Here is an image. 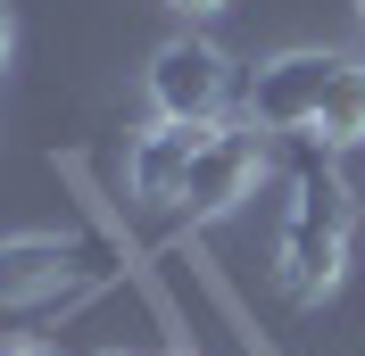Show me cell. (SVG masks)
Returning <instances> with one entry per match:
<instances>
[{"label":"cell","mask_w":365,"mask_h":356,"mask_svg":"<svg viewBox=\"0 0 365 356\" xmlns=\"http://www.w3.org/2000/svg\"><path fill=\"white\" fill-rule=\"evenodd\" d=\"M175 9L182 17H207V9H225V0H175Z\"/></svg>","instance_id":"obj_10"},{"label":"cell","mask_w":365,"mask_h":356,"mask_svg":"<svg viewBox=\"0 0 365 356\" xmlns=\"http://www.w3.org/2000/svg\"><path fill=\"white\" fill-rule=\"evenodd\" d=\"M225 50L200 42V33H182V42H166L158 58H150V100H158L166 125H216V108H225Z\"/></svg>","instance_id":"obj_1"},{"label":"cell","mask_w":365,"mask_h":356,"mask_svg":"<svg viewBox=\"0 0 365 356\" xmlns=\"http://www.w3.org/2000/svg\"><path fill=\"white\" fill-rule=\"evenodd\" d=\"M108 356H116V348H108Z\"/></svg>","instance_id":"obj_12"},{"label":"cell","mask_w":365,"mask_h":356,"mask_svg":"<svg viewBox=\"0 0 365 356\" xmlns=\"http://www.w3.org/2000/svg\"><path fill=\"white\" fill-rule=\"evenodd\" d=\"M316 133L324 141H365V67L341 58V75H332V91H324V108H316Z\"/></svg>","instance_id":"obj_8"},{"label":"cell","mask_w":365,"mask_h":356,"mask_svg":"<svg viewBox=\"0 0 365 356\" xmlns=\"http://www.w3.org/2000/svg\"><path fill=\"white\" fill-rule=\"evenodd\" d=\"M341 58L332 50H282L274 67H257L250 83V125H274V133H307L324 108V91H332Z\"/></svg>","instance_id":"obj_2"},{"label":"cell","mask_w":365,"mask_h":356,"mask_svg":"<svg viewBox=\"0 0 365 356\" xmlns=\"http://www.w3.org/2000/svg\"><path fill=\"white\" fill-rule=\"evenodd\" d=\"M341 241L349 232L291 224V232H282V290H291V298H324V290L341 282Z\"/></svg>","instance_id":"obj_5"},{"label":"cell","mask_w":365,"mask_h":356,"mask_svg":"<svg viewBox=\"0 0 365 356\" xmlns=\"http://www.w3.org/2000/svg\"><path fill=\"white\" fill-rule=\"evenodd\" d=\"M9 356H50V348H34V340H17V348H9Z\"/></svg>","instance_id":"obj_11"},{"label":"cell","mask_w":365,"mask_h":356,"mask_svg":"<svg viewBox=\"0 0 365 356\" xmlns=\"http://www.w3.org/2000/svg\"><path fill=\"white\" fill-rule=\"evenodd\" d=\"M349 216H357V199H349L341 174H324L316 157L299 166V216L291 224H316V232H349Z\"/></svg>","instance_id":"obj_7"},{"label":"cell","mask_w":365,"mask_h":356,"mask_svg":"<svg viewBox=\"0 0 365 356\" xmlns=\"http://www.w3.org/2000/svg\"><path fill=\"white\" fill-rule=\"evenodd\" d=\"M216 125H158V133H141L133 150V191L141 199H182V182H191V157L207 150Z\"/></svg>","instance_id":"obj_4"},{"label":"cell","mask_w":365,"mask_h":356,"mask_svg":"<svg viewBox=\"0 0 365 356\" xmlns=\"http://www.w3.org/2000/svg\"><path fill=\"white\" fill-rule=\"evenodd\" d=\"M75 257L58 241H9L0 248V307H17V298H42L58 273H67Z\"/></svg>","instance_id":"obj_6"},{"label":"cell","mask_w":365,"mask_h":356,"mask_svg":"<svg viewBox=\"0 0 365 356\" xmlns=\"http://www.w3.org/2000/svg\"><path fill=\"white\" fill-rule=\"evenodd\" d=\"M257 166H266V141L257 125H225V133H207V150L191 157V182H182V207L191 216H225V207L250 199Z\"/></svg>","instance_id":"obj_3"},{"label":"cell","mask_w":365,"mask_h":356,"mask_svg":"<svg viewBox=\"0 0 365 356\" xmlns=\"http://www.w3.org/2000/svg\"><path fill=\"white\" fill-rule=\"evenodd\" d=\"M9 42H17V25H9V0H0V58H9Z\"/></svg>","instance_id":"obj_9"}]
</instances>
